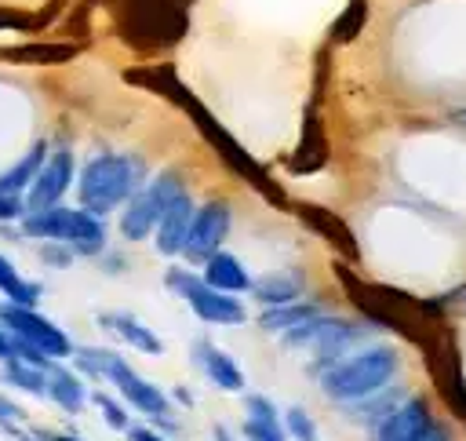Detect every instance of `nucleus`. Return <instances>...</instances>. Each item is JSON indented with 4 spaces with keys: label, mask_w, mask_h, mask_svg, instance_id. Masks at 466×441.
Returning <instances> with one entry per match:
<instances>
[{
    "label": "nucleus",
    "mask_w": 466,
    "mask_h": 441,
    "mask_svg": "<svg viewBox=\"0 0 466 441\" xmlns=\"http://www.w3.org/2000/svg\"><path fill=\"white\" fill-rule=\"evenodd\" d=\"M47 397L62 408V412H80L84 401H87V386L76 372L62 368V364H51L47 368Z\"/></svg>",
    "instance_id": "obj_17"
},
{
    "label": "nucleus",
    "mask_w": 466,
    "mask_h": 441,
    "mask_svg": "<svg viewBox=\"0 0 466 441\" xmlns=\"http://www.w3.org/2000/svg\"><path fill=\"white\" fill-rule=\"evenodd\" d=\"M182 190H186V182H182V171H175V168H167V171L153 175L149 182H142L135 190V197L124 204V211H120V237L124 241H146L157 230V222L167 211V204Z\"/></svg>",
    "instance_id": "obj_6"
},
{
    "label": "nucleus",
    "mask_w": 466,
    "mask_h": 441,
    "mask_svg": "<svg viewBox=\"0 0 466 441\" xmlns=\"http://www.w3.org/2000/svg\"><path fill=\"white\" fill-rule=\"evenodd\" d=\"M44 160H47V142L40 138V142H33L7 171H0V193H7V197H25L29 182L36 179V171L44 168Z\"/></svg>",
    "instance_id": "obj_16"
},
{
    "label": "nucleus",
    "mask_w": 466,
    "mask_h": 441,
    "mask_svg": "<svg viewBox=\"0 0 466 441\" xmlns=\"http://www.w3.org/2000/svg\"><path fill=\"white\" fill-rule=\"evenodd\" d=\"M0 368H4V379H7L11 386H18V390H25V394H33V397L47 394V368H36V364H29V361H22V357L4 361Z\"/></svg>",
    "instance_id": "obj_21"
},
{
    "label": "nucleus",
    "mask_w": 466,
    "mask_h": 441,
    "mask_svg": "<svg viewBox=\"0 0 466 441\" xmlns=\"http://www.w3.org/2000/svg\"><path fill=\"white\" fill-rule=\"evenodd\" d=\"M47 441H84V437H76V434H51Z\"/></svg>",
    "instance_id": "obj_29"
},
{
    "label": "nucleus",
    "mask_w": 466,
    "mask_h": 441,
    "mask_svg": "<svg viewBox=\"0 0 466 441\" xmlns=\"http://www.w3.org/2000/svg\"><path fill=\"white\" fill-rule=\"evenodd\" d=\"M229 222H233V211L226 200H208L204 208H197L193 222H189V233H186V262H197L204 266L215 251H222V241L229 233Z\"/></svg>",
    "instance_id": "obj_8"
},
{
    "label": "nucleus",
    "mask_w": 466,
    "mask_h": 441,
    "mask_svg": "<svg viewBox=\"0 0 466 441\" xmlns=\"http://www.w3.org/2000/svg\"><path fill=\"white\" fill-rule=\"evenodd\" d=\"M22 441H36V437H22Z\"/></svg>",
    "instance_id": "obj_31"
},
{
    "label": "nucleus",
    "mask_w": 466,
    "mask_h": 441,
    "mask_svg": "<svg viewBox=\"0 0 466 441\" xmlns=\"http://www.w3.org/2000/svg\"><path fill=\"white\" fill-rule=\"evenodd\" d=\"M76 354V368L91 379H109L116 386V394L135 408L142 412L146 419H157V423H171V401L164 397L160 386H153L149 379H142L116 350H102V346H73Z\"/></svg>",
    "instance_id": "obj_2"
},
{
    "label": "nucleus",
    "mask_w": 466,
    "mask_h": 441,
    "mask_svg": "<svg viewBox=\"0 0 466 441\" xmlns=\"http://www.w3.org/2000/svg\"><path fill=\"white\" fill-rule=\"evenodd\" d=\"M127 437H131V441H167V437H164V434H157L153 426H131V430H127Z\"/></svg>",
    "instance_id": "obj_25"
},
{
    "label": "nucleus",
    "mask_w": 466,
    "mask_h": 441,
    "mask_svg": "<svg viewBox=\"0 0 466 441\" xmlns=\"http://www.w3.org/2000/svg\"><path fill=\"white\" fill-rule=\"evenodd\" d=\"M258 306H284V303H295L302 299V277L299 273H269L262 281L251 284Z\"/></svg>",
    "instance_id": "obj_19"
},
{
    "label": "nucleus",
    "mask_w": 466,
    "mask_h": 441,
    "mask_svg": "<svg viewBox=\"0 0 466 441\" xmlns=\"http://www.w3.org/2000/svg\"><path fill=\"white\" fill-rule=\"evenodd\" d=\"M22 233L36 237V241H58V244L73 248L76 255H98L106 248V226L87 208L55 204V208L29 211L22 219Z\"/></svg>",
    "instance_id": "obj_4"
},
{
    "label": "nucleus",
    "mask_w": 466,
    "mask_h": 441,
    "mask_svg": "<svg viewBox=\"0 0 466 441\" xmlns=\"http://www.w3.org/2000/svg\"><path fill=\"white\" fill-rule=\"evenodd\" d=\"M98 324H102L106 332H113L116 339H124L131 350L146 354V357H160V354H164L160 335H157L142 317H135V313H127V310H106V313H98Z\"/></svg>",
    "instance_id": "obj_12"
},
{
    "label": "nucleus",
    "mask_w": 466,
    "mask_h": 441,
    "mask_svg": "<svg viewBox=\"0 0 466 441\" xmlns=\"http://www.w3.org/2000/svg\"><path fill=\"white\" fill-rule=\"evenodd\" d=\"M69 182H73V153H69L66 146H58L55 153H47L44 168L36 171V179L29 182V190H25V197H22V200H25V215H29V211H40V208L62 204Z\"/></svg>",
    "instance_id": "obj_9"
},
{
    "label": "nucleus",
    "mask_w": 466,
    "mask_h": 441,
    "mask_svg": "<svg viewBox=\"0 0 466 441\" xmlns=\"http://www.w3.org/2000/svg\"><path fill=\"white\" fill-rule=\"evenodd\" d=\"M11 357H15V335L0 324V364H4V361H11Z\"/></svg>",
    "instance_id": "obj_26"
},
{
    "label": "nucleus",
    "mask_w": 466,
    "mask_h": 441,
    "mask_svg": "<svg viewBox=\"0 0 466 441\" xmlns=\"http://www.w3.org/2000/svg\"><path fill=\"white\" fill-rule=\"evenodd\" d=\"M0 295L15 306H36V299H40V284L22 277L4 251H0Z\"/></svg>",
    "instance_id": "obj_20"
},
{
    "label": "nucleus",
    "mask_w": 466,
    "mask_h": 441,
    "mask_svg": "<svg viewBox=\"0 0 466 441\" xmlns=\"http://www.w3.org/2000/svg\"><path fill=\"white\" fill-rule=\"evenodd\" d=\"M397 372V350L386 343L375 346H360L350 357H342L339 364H331L328 372H320V386L331 401L342 405H357L371 394H379Z\"/></svg>",
    "instance_id": "obj_3"
},
{
    "label": "nucleus",
    "mask_w": 466,
    "mask_h": 441,
    "mask_svg": "<svg viewBox=\"0 0 466 441\" xmlns=\"http://www.w3.org/2000/svg\"><path fill=\"white\" fill-rule=\"evenodd\" d=\"M193 361H197V368L211 379V386H218V390H226V394L244 390V372H240V364H237L226 350H218L215 343L197 339V343H193Z\"/></svg>",
    "instance_id": "obj_13"
},
{
    "label": "nucleus",
    "mask_w": 466,
    "mask_h": 441,
    "mask_svg": "<svg viewBox=\"0 0 466 441\" xmlns=\"http://www.w3.org/2000/svg\"><path fill=\"white\" fill-rule=\"evenodd\" d=\"M146 182V164L131 153H98L80 168V182H76V197L80 208H87L91 215H109L120 204H127L135 197V190Z\"/></svg>",
    "instance_id": "obj_1"
},
{
    "label": "nucleus",
    "mask_w": 466,
    "mask_h": 441,
    "mask_svg": "<svg viewBox=\"0 0 466 441\" xmlns=\"http://www.w3.org/2000/svg\"><path fill=\"white\" fill-rule=\"evenodd\" d=\"M459 120H466V113H459Z\"/></svg>",
    "instance_id": "obj_30"
},
{
    "label": "nucleus",
    "mask_w": 466,
    "mask_h": 441,
    "mask_svg": "<svg viewBox=\"0 0 466 441\" xmlns=\"http://www.w3.org/2000/svg\"><path fill=\"white\" fill-rule=\"evenodd\" d=\"M415 441H444V430H441L437 423H430V426H426V430H422Z\"/></svg>",
    "instance_id": "obj_27"
},
{
    "label": "nucleus",
    "mask_w": 466,
    "mask_h": 441,
    "mask_svg": "<svg viewBox=\"0 0 466 441\" xmlns=\"http://www.w3.org/2000/svg\"><path fill=\"white\" fill-rule=\"evenodd\" d=\"M317 313H320L317 303L295 299V303H284V306H266V310L258 313V328H262V332H273V335H284V332H291L295 324H302V321H309V317H317Z\"/></svg>",
    "instance_id": "obj_18"
},
{
    "label": "nucleus",
    "mask_w": 466,
    "mask_h": 441,
    "mask_svg": "<svg viewBox=\"0 0 466 441\" xmlns=\"http://www.w3.org/2000/svg\"><path fill=\"white\" fill-rule=\"evenodd\" d=\"M0 324H4L15 339L36 346V350L47 354V357H58V361H62V357H73V339H69L55 321H47L44 313H36L33 306L4 303V306H0Z\"/></svg>",
    "instance_id": "obj_7"
},
{
    "label": "nucleus",
    "mask_w": 466,
    "mask_h": 441,
    "mask_svg": "<svg viewBox=\"0 0 466 441\" xmlns=\"http://www.w3.org/2000/svg\"><path fill=\"white\" fill-rule=\"evenodd\" d=\"M430 423H433L430 405H426L422 397H404V401L375 426V441H415Z\"/></svg>",
    "instance_id": "obj_11"
},
{
    "label": "nucleus",
    "mask_w": 466,
    "mask_h": 441,
    "mask_svg": "<svg viewBox=\"0 0 466 441\" xmlns=\"http://www.w3.org/2000/svg\"><path fill=\"white\" fill-rule=\"evenodd\" d=\"M15 219H25V200L0 193V222H15Z\"/></svg>",
    "instance_id": "obj_24"
},
{
    "label": "nucleus",
    "mask_w": 466,
    "mask_h": 441,
    "mask_svg": "<svg viewBox=\"0 0 466 441\" xmlns=\"http://www.w3.org/2000/svg\"><path fill=\"white\" fill-rule=\"evenodd\" d=\"M244 437L248 441H288L284 434V419L277 412V405L262 394L248 397V419H244Z\"/></svg>",
    "instance_id": "obj_15"
},
{
    "label": "nucleus",
    "mask_w": 466,
    "mask_h": 441,
    "mask_svg": "<svg viewBox=\"0 0 466 441\" xmlns=\"http://www.w3.org/2000/svg\"><path fill=\"white\" fill-rule=\"evenodd\" d=\"M164 284H167V292H175L178 299H186V306L193 310V317L204 321V324H244L248 321V310H244V303L237 295L211 288L200 273H193L186 266H171L164 273Z\"/></svg>",
    "instance_id": "obj_5"
},
{
    "label": "nucleus",
    "mask_w": 466,
    "mask_h": 441,
    "mask_svg": "<svg viewBox=\"0 0 466 441\" xmlns=\"http://www.w3.org/2000/svg\"><path fill=\"white\" fill-rule=\"evenodd\" d=\"M193 215H197V204H193L189 190H182V193L167 204V211L160 215V222H157V230H153V237H157V251H160V255H167V259H171V255H182Z\"/></svg>",
    "instance_id": "obj_10"
},
{
    "label": "nucleus",
    "mask_w": 466,
    "mask_h": 441,
    "mask_svg": "<svg viewBox=\"0 0 466 441\" xmlns=\"http://www.w3.org/2000/svg\"><path fill=\"white\" fill-rule=\"evenodd\" d=\"M215 441H233V434L226 426H215Z\"/></svg>",
    "instance_id": "obj_28"
},
{
    "label": "nucleus",
    "mask_w": 466,
    "mask_h": 441,
    "mask_svg": "<svg viewBox=\"0 0 466 441\" xmlns=\"http://www.w3.org/2000/svg\"><path fill=\"white\" fill-rule=\"evenodd\" d=\"M211 288H218V292H229V295H240V292H251V273H248V266L233 255V251H215L208 262H204V273H200Z\"/></svg>",
    "instance_id": "obj_14"
},
{
    "label": "nucleus",
    "mask_w": 466,
    "mask_h": 441,
    "mask_svg": "<svg viewBox=\"0 0 466 441\" xmlns=\"http://www.w3.org/2000/svg\"><path fill=\"white\" fill-rule=\"evenodd\" d=\"M95 405H98V412H102L106 426H113V430H131L127 408H124V405H116V401H113L109 394H95Z\"/></svg>",
    "instance_id": "obj_23"
},
{
    "label": "nucleus",
    "mask_w": 466,
    "mask_h": 441,
    "mask_svg": "<svg viewBox=\"0 0 466 441\" xmlns=\"http://www.w3.org/2000/svg\"><path fill=\"white\" fill-rule=\"evenodd\" d=\"M284 434H288L291 441H320L317 423H313V415H309L302 405H291V408L284 412Z\"/></svg>",
    "instance_id": "obj_22"
}]
</instances>
